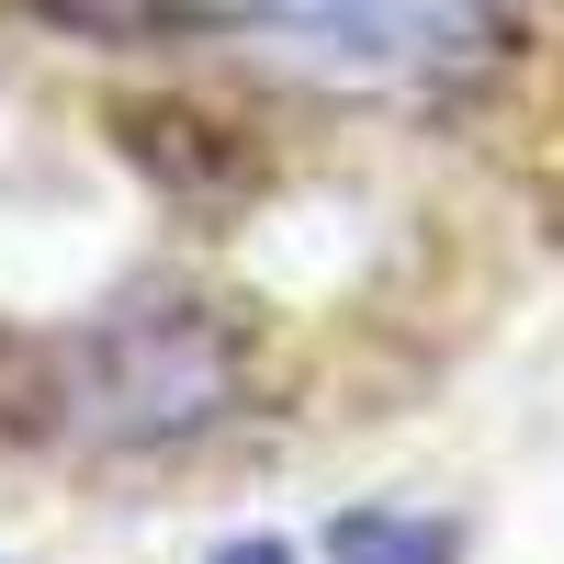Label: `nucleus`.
<instances>
[{
  "label": "nucleus",
  "instance_id": "nucleus-4",
  "mask_svg": "<svg viewBox=\"0 0 564 564\" xmlns=\"http://www.w3.org/2000/svg\"><path fill=\"white\" fill-rule=\"evenodd\" d=\"M215 564H294V542L282 531H238V542H215Z\"/></svg>",
  "mask_w": 564,
  "mask_h": 564
},
{
  "label": "nucleus",
  "instance_id": "nucleus-2",
  "mask_svg": "<svg viewBox=\"0 0 564 564\" xmlns=\"http://www.w3.org/2000/svg\"><path fill=\"white\" fill-rule=\"evenodd\" d=\"M181 23L350 90H452L520 45L508 0H181Z\"/></svg>",
  "mask_w": 564,
  "mask_h": 564
},
{
  "label": "nucleus",
  "instance_id": "nucleus-1",
  "mask_svg": "<svg viewBox=\"0 0 564 564\" xmlns=\"http://www.w3.org/2000/svg\"><path fill=\"white\" fill-rule=\"evenodd\" d=\"M249 395V350L215 305H124V316H90L68 339H45L34 361V430L57 452L90 463H135V452H181V441H215Z\"/></svg>",
  "mask_w": 564,
  "mask_h": 564
},
{
  "label": "nucleus",
  "instance_id": "nucleus-3",
  "mask_svg": "<svg viewBox=\"0 0 564 564\" xmlns=\"http://www.w3.org/2000/svg\"><path fill=\"white\" fill-rule=\"evenodd\" d=\"M463 531L441 508H339L327 520V564H452Z\"/></svg>",
  "mask_w": 564,
  "mask_h": 564
}]
</instances>
